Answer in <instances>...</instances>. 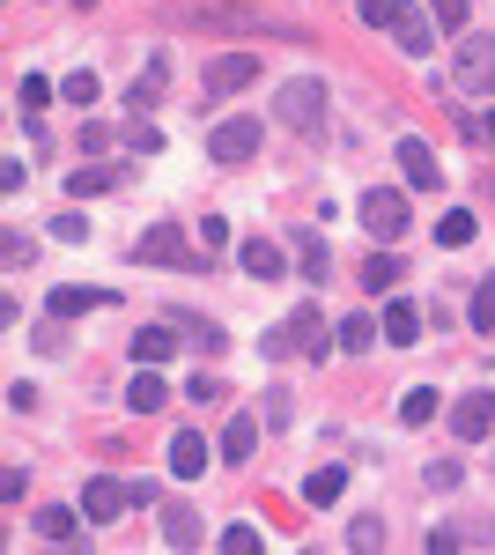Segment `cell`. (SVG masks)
I'll list each match as a JSON object with an SVG mask.
<instances>
[{
	"mask_svg": "<svg viewBox=\"0 0 495 555\" xmlns=\"http://www.w3.org/2000/svg\"><path fill=\"white\" fill-rule=\"evenodd\" d=\"M274 119L296 133H318V119H326V82L318 75H296V82L274 89Z\"/></svg>",
	"mask_w": 495,
	"mask_h": 555,
	"instance_id": "1",
	"label": "cell"
},
{
	"mask_svg": "<svg viewBox=\"0 0 495 555\" xmlns=\"http://www.w3.org/2000/svg\"><path fill=\"white\" fill-rule=\"evenodd\" d=\"M296 348H311V356H326V348H340V341H326V319H318V304H296L289 319L266 334V356H296Z\"/></svg>",
	"mask_w": 495,
	"mask_h": 555,
	"instance_id": "2",
	"label": "cell"
},
{
	"mask_svg": "<svg viewBox=\"0 0 495 555\" xmlns=\"http://www.w3.org/2000/svg\"><path fill=\"white\" fill-rule=\"evenodd\" d=\"M266 75V60L259 52H222V60H207V75H200V96L214 104V96H237V89H251Z\"/></svg>",
	"mask_w": 495,
	"mask_h": 555,
	"instance_id": "3",
	"label": "cell"
},
{
	"mask_svg": "<svg viewBox=\"0 0 495 555\" xmlns=\"http://www.w3.org/2000/svg\"><path fill=\"white\" fill-rule=\"evenodd\" d=\"M133 259H141V267H185V274H193V267H207V253H193V245H185L170 222L141 230V237H133Z\"/></svg>",
	"mask_w": 495,
	"mask_h": 555,
	"instance_id": "4",
	"label": "cell"
},
{
	"mask_svg": "<svg viewBox=\"0 0 495 555\" xmlns=\"http://www.w3.org/2000/svg\"><path fill=\"white\" fill-rule=\"evenodd\" d=\"M259 141H266V119H222V127H207V156L245 164V156H259Z\"/></svg>",
	"mask_w": 495,
	"mask_h": 555,
	"instance_id": "5",
	"label": "cell"
},
{
	"mask_svg": "<svg viewBox=\"0 0 495 555\" xmlns=\"http://www.w3.org/2000/svg\"><path fill=\"white\" fill-rule=\"evenodd\" d=\"M363 230H370V237H400V230H407V193L370 185V193H363Z\"/></svg>",
	"mask_w": 495,
	"mask_h": 555,
	"instance_id": "6",
	"label": "cell"
},
{
	"mask_svg": "<svg viewBox=\"0 0 495 555\" xmlns=\"http://www.w3.org/2000/svg\"><path fill=\"white\" fill-rule=\"evenodd\" d=\"M452 82L458 89H495V38H466V44H458Z\"/></svg>",
	"mask_w": 495,
	"mask_h": 555,
	"instance_id": "7",
	"label": "cell"
},
{
	"mask_svg": "<svg viewBox=\"0 0 495 555\" xmlns=\"http://www.w3.org/2000/svg\"><path fill=\"white\" fill-rule=\"evenodd\" d=\"M133 496H126V481H112V474H89V489H82V518L89 526H104V518H119Z\"/></svg>",
	"mask_w": 495,
	"mask_h": 555,
	"instance_id": "8",
	"label": "cell"
},
{
	"mask_svg": "<svg viewBox=\"0 0 495 555\" xmlns=\"http://www.w3.org/2000/svg\"><path fill=\"white\" fill-rule=\"evenodd\" d=\"M489 429H495V392H466V400L452 408V437L473 444V437H489Z\"/></svg>",
	"mask_w": 495,
	"mask_h": 555,
	"instance_id": "9",
	"label": "cell"
},
{
	"mask_svg": "<svg viewBox=\"0 0 495 555\" xmlns=\"http://www.w3.org/2000/svg\"><path fill=\"white\" fill-rule=\"evenodd\" d=\"M400 178H407V185H421V193H437V185H444V171H437V156H429V141H400Z\"/></svg>",
	"mask_w": 495,
	"mask_h": 555,
	"instance_id": "10",
	"label": "cell"
},
{
	"mask_svg": "<svg viewBox=\"0 0 495 555\" xmlns=\"http://www.w3.org/2000/svg\"><path fill=\"white\" fill-rule=\"evenodd\" d=\"M44 304H52L60 319H82V311H104V304H119V297H112V289H89V282H60Z\"/></svg>",
	"mask_w": 495,
	"mask_h": 555,
	"instance_id": "11",
	"label": "cell"
},
{
	"mask_svg": "<svg viewBox=\"0 0 495 555\" xmlns=\"http://www.w3.org/2000/svg\"><path fill=\"white\" fill-rule=\"evenodd\" d=\"M164 82H170V67H164V60H148V67L126 82V112H156V104H164Z\"/></svg>",
	"mask_w": 495,
	"mask_h": 555,
	"instance_id": "12",
	"label": "cell"
},
{
	"mask_svg": "<svg viewBox=\"0 0 495 555\" xmlns=\"http://www.w3.org/2000/svg\"><path fill=\"white\" fill-rule=\"evenodd\" d=\"M30 526H38L52 548H82V512H60V504H44V512L30 518Z\"/></svg>",
	"mask_w": 495,
	"mask_h": 555,
	"instance_id": "13",
	"label": "cell"
},
{
	"mask_svg": "<svg viewBox=\"0 0 495 555\" xmlns=\"http://www.w3.org/2000/svg\"><path fill=\"white\" fill-rule=\"evenodd\" d=\"M170 474H185V481L207 474V437L200 429H178V437H170Z\"/></svg>",
	"mask_w": 495,
	"mask_h": 555,
	"instance_id": "14",
	"label": "cell"
},
{
	"mask_svg": "<svg viewBox=\"0 0 495 555\" xmlns=\"http://www.w3.org/2000/svg\"><path fill=\"white\" fill-rule=\"evenodd\" d=\"M237 259H245V274H251V282H282V267H289V253H282L274 237H251V245H245Z\"/></svg>",
	"mask_w": 495,
	"mask_h": 555,
	"instance_id": "15",
	"label": "cell"
},
{
	"mask_svg": "<svg viewBox=\"0 0 495 555\" xmlns=\"http://www.w3.org/2000/svg\"><path fill=\"white\" fill-rule=\"evenodd\" d=\"M112 185H126V164H82V171L67 178L75 201H96V193H112Z\"/></svg>",
	"mask_w": 495,
	"mask_h": 555,
	"instance_id": "16",
	"label": "cell"
},
{
	"mask_svg": "<svg viewBox=\"0 0 495 555\" xmlns=\"http://www.w3.org/2000/svg\"><path fill=\"white\" fill-rule=\"evenodd\" d=\"M251 452H259V415H230V429H222V460L245 467Z\"/></svg>",
	"mask_w": 495,
	"mask_h": 555,
	"instance_id": "17",
	"label": "cell"
},
{
	"mask_svg": "<svg viewBox=\"0 0 495 555\" xmlns=\"http://www.w3.org/2000/svg\"><path fill=\"white\" fill-rule=\"evenodd\" d=\"M170 400V385L156 378V371H148V363H141V371H133V385H126V408H133V415H156V408H164Z\"/></svg>",
	"mask_w": 495,
	"mask_h": 555,
	"instance_id": "18",
	"label": "cell"
},
{
	"mask_svg": "<svg viewBox=\"0 0 495 555\" xmlns=\"http://www.w3.org/2000/svg\"><path fill=\"white\" fill-rule=\"evenodd\" d=\"M385 341H392V348H414V341H421V311H414V304H400V297L385 304Z\"/></svg>",
	"mask_w": 495,
	"mask_h": 555,
	"instance_id": "19",
	"label": "cell"
},
{
	"mask_svg": "<svg viewBox=\"0 0 495 555\" xmlns=\"http://www.w3.org/2000/svg\"><path fill=\"white\" fill-rule=\"evenodd\" d=\"M392 38H400V52H414V60H429V44H437V23H429V15H400V23H392Z\"/></svg>",
	"mask_w": 495,
	"mask_h": 555,
	"instance_id": "20",
	"label": "cell"
},
{
	"mask_svg": "<svg viewBox=\"0 0 495 555\" xmlns=\"http://www.w3.org/2000/svg\"><path fill=\"white\" fill-rule=\"evenodd\" d=\"M170 348H178V319H164V326H141V334H133V356H141V363H148V371H156V363H164Z\"/></svg>",
	"mask_w": 495,
	"mask_h": 555,
	"instance_id": "21",
	"label": "cell"
},
{
	"mask_svg": "<svg viewBox=\"0 0 495 555\" xmlns=\"http://www.w3.org/2000/svg\"><path fill=\"white\" fill-rule=\"evenodd\" d=\"M164 541L170 548H200L207 533H200V518L185 512V504H164Z\"/></svg>",
	"mask_w": 495,
	"mask_h": 555,
	"instance_id": "22",
	"label": "cell"
},
{
	"mask_svg": "<svg viewBox=\"0 0 495 555\" xmlns=\"http://www.w3.org/2000/svg\"><path fill=\"white\" fill-rule=\"evenodd\" d=\"M340 489H348V474H340V467L303 474V504H318V512H326V504H340Z\"/></svg>",
	"mask_w": 495,
	"mask_h": 555,
	"instance_id": "23",
	"label": "cell"
},
{
	"mask_svg": "<svg viewBox=\"0 0 495 555\" xmlns=\"http://www.w3.org/2000/svg\"><path fill=\"white\" fill-rule=\"evenodd\" d=\"M170 319H178V334L200 348V356H214V348H222V326H214V319H193V311H170Z\"/></svg>",
	"mask_w": 495,
	"mask_h": 555,
	"instance_id": "24",
	"label": "cell"
},
{
	"mask_svg": "<svg viewBox=\"0 0 495 555\" xmlns=\"http://www.w3.org/2000/svg\"><path fill=\"white\" fill-rule=\"evenodd\" d=\"M437 408H444V400H437L429 385H414L407 400H400V423H407V429H421V423H437Z\"/></svg>",
	"mask_w": 495,
	"mask_h": 555,
	"instance_id": "25",
	"label": "cell"
},
{
	"mask_svg": "<svg viewBox=\"0 0 495 555\" xmlns=\"http://www.w3.org/2000/svg\"><path fill=\"white\" fill-rule=\"evenodd\" d=\"M392 282H400V259H392V253H370V259H363V289H370V297H385Z\"/></svg>",
	"mask_w": 495,
	"mask_h": 555,
	"instance_id": "26",
	"label": "cell"
},
{
	"mask_svg": "<svg viewBox=\"0 0 495 555\" xmlns=\"http://www.w3.org/2000/svg\"><path fill=\"white\" fill-rule=\"evenodd\" d=\"M333 341H340V348H377V319H370V311L340 319V326H333Z\"/></svg>",
	"mask_w": 495,
	"mask_h": 555,
	"instance_id": "27",
	"label": "cell"
},
{
	"mask_svg": "<svg viewBox=\"0 0 495 555\" xmlns=\"http://www.w3.org/2000/svg\"><path fill=\"white\" fill-rule=\"evenodd\" d=\"M473 230H481V222H473L466 208H452L444 222H437V237H444V253H458V245H473Z\"/></svg>",
	"mask_w": 495,
	"mask_h": 555,
	"instance_id": "28",
	"label": "cell"
},
{
	"mask_svg": "<svg viewBox=\"0 0 495 555\" xmlns=\"http://www.w3.org/2000/svg\"><path fill=\"white\" fill-rule=\"evenodd\" d=\"M52 96H60V89L44 82V75H23V82H15V104H23L30 119H38V112H44V104H52Z\"/></svg>",
	"mask_w": 495,
	"mask_h": 555,
	"instance_id": "29",
	"label": "cell"
},
{
	"mask_svg": "<svg viewBox=\"0 0 495 555\" xmlns=\"http://www.w3.org/2000/svg\"><path fill=\"white\" fill-rule=\"evenodd\" d=\"M355 15H363L370 30H392V23L407 15V0H355Z\"/></svg>",
	"mask_w": 495,
	"mask_h": 555,
	"instance_id": "30",
	"label": "cell"
},
{
	"mask_svg": "<svg viewBox=\"0 0 495 555\" xmlns=\"http://www.w3.org/2000/svg\"><path fill=\"white\" fill-rule=\"evenodd\" d=\"M466 319H473V334H495V274L473 289V311H466Z\"/></svg>",
	"mask_w": 495,
	"mask_h": 555,
	"instance_id": "31",
	"label": "cell"
},
{
	"mask_svg": "<svg viewBox=\"0 0 495 555\" xmlns=\"http://www.w3.org/2000/svg\"><path fill=\"white\" fill-rule=\"evenodd\" d=\"M296 267H303V282H326V274H333V259H326V245H318V237H303Z\"/></svg>",
	"mask_w": 495,
	"mask_h": 555,
	"instance_id": "32",
	"label": "cell"
},
{
	"mask_svg": "<svg viewBox=\"0 0 495 555\" xmlns=\"http://www.w3.org/2000/svg\"><path fill=\"white\" fill-rule=\"evenodd\" d=\"M466 8H473V0H429V23H437V30H466Z\"/></svg>",
	"mask_w": 495,
	"mask_h": 555,
	"instance_id": "33",
	"label": "cell"
},
{
	"mask_svg": "<svg viewBox=\"0 0 495 555\" xmlns=\"http://www.w3.org/2000/svg\"><path fill=\"white\" fill-rule=\"evenodd\" d=\"M348 548H385V518H355V526H348Z\"/></svg>",
	"mask_w": 495,
	"mask_h": 555,
	"instance_id": "34",
	"label": "cell"
},
{
	"mask_svg": "<svg viewBox=\"0 0 495 555\" xmlns=\"http://www.w3.org/2000/svg\"><path fill=\"white\" fill-rule=\"evenodd\" d=\"M96 89H104V82L82 67V75H67V82H60V96H67V104H96Z\"/></svg>",
	"mask_w": 495,
	"mask_h": 555,
	"instance_id": "35",
	"label": "cell"
},
{
	"mask_svg": "<svg viewBox=\"0 0 495 555\" xmlns=\"http://www.w3.org/2000/svg\"><path fill=\"white\" fill-rule=\"evenodd\" d=\"M421 481H429V489H458V481H466V467H458V460H429V474H421Z\"/></svg>",
	"mask_w": 495,
	"mask_h": 555,
	"instance_id": "36",
	"label": "cell"
},
{
	"mask_svg": "<svg viewBox=\"0 0 495 555\" xmlns=\"http://www.w3.org/2000/svg\"><path fill=\"white\" fill-rule=\"evenodd\" d=\"M38 348H44V356H60V348H67V319H60V311L38 326Z\"/></svg>",
	"mask_w": 495,
	"mask_h": 555,
	"instance_id": "37",
	"label": "cell"
},
{
	"mask_svg": "<svg viewBox=\"0 0 495 555\" xmlns=\"http://www.w3.org/2000/svg\"><path fill=\"white\" fill-rule=\"evenodd\" d=\"M200 237H207L200 253H207V259H214V253H222V245H230V222H222V215H207V222H200Z\"/></svg>",
	"mask_w": 495,
	"mask_h": 555,
	"instance_id": "38",
	"label": "cell"
},
{
	"mask_svg": "<svg viewBox=\"0 0 495 555\" xmlns=\"http://www.w3.org/2000/svg\"><path fill=\"white\" fill-rule=\"evenodd\" d=\"M0 237H8V245H0V259H8V267H23V259L38 253V245H30V237H23V230H0Z\"/></svg>",
	"mask_w": 495,
	"mask_h": 555,
	"instance_id": "39",
	"label": "cell"
},
{
	"mask_svg": "<svg viewBox=\"0 0 495 555\" xmlns=\"http://www.w3.org/2000/svg\"><path fill=\"white\" fill-rule=\"evenodd\" d=\"M222 548H230V555H251V548H259V526H230V533H222Z\"/></svg>",
	"mask_w": 495,
	"mask_h": 555,
	"instance_id": "40",
	"label": "cell"
},
{
	"mask_svg": "<svg viewBox=\"0 0 495 555\" xmlns=\"http://www.w3.org/2000/svg\"><path fill=\"white\" fill-rule=\"evenodd\" d=\"M8 408H15V415H38V385H30V378L8 385Z\"/></svg>",
	"mask_w": 495,
	"mask_h": 555,
	"instance_id": "41",
	"label": "cell"
},
{
	"mask_svg": "<svg viewBox=\"0 0 495 555\" xmlns=\"http://www.w3.org/2000/svg\"><path fill=\"white\" fill-rule=\"evenodd\" d=\"M52 237H67V245H82V237H89V222H82V215H52Z\"/></svg>",
	"mask_w": 495,
	"mask_h": 555,
	"instance_id": "42",
	"label": "cell"
},
{
	"mask_svg": "<svg viewBox=\"0 0 495 555\" xmlns=\"http://www.w3.org/2000/svg\"><path fill=\"white\" fill-rule=\"evenodd\" d=\"M126 496H133V504H141V512H148V504H164V489H156V481H148V474H141V481H126Z\"/></svg>",
	"mask_w": 495,
	"mask_h": 555,
	"instance_id": "43",
	"label": "cell"
},
{
	"mask_svg": "<svg viewBox=\"0 0 495 555\" xmlns=\"http://www.w3.org/2000/svg\"><path fill=\"white\" fill-rule=\"evenodd\" d=\"M259 415H266V429H282V423H289V392H266V408H259Z\"/></svg>",
	"mask_w": 495,
	"mask_h": 555,
	"instance_id": "44",
	"label": "cell"
},
{
	"mask_svg": "<svg viewBox=\"0 0 495 555\" xmlns=\"http://www.w3.org/2000/svg\"><path fill=\"white\" fill-rule=\"evenodd\" d=\"M23 489H30V481H23V467L0 474V504H23Z\"/></svg>",
	"mask_w": 495,
	"mask_h": 555,
	"instance_id": "45",
	"label": "cell"
},
{
	"mask_svg": "<svg viewBox=\"0 0 495 555\" xmlns=\"http://www.w3.org/2000/svg\"><path fill=\"white\" fill-rule=\"evenodd\" d=\"M185 392H193V400H200V408H207V400H222V378H207V371H200V378L185 385Z\"/></svg>",
	"mask_w": 495,
	"mask_h": 555,
	"instance_id": "46",
	"label": "cell"
},
{
	"mask_svg": "<svg viewBox=\"0 0 495 555\" xmlns=\"http://www.w3.org/2000/svg\"><path fill=\"white\" fill-rule=\"evenodd\" d=\"M481 133H495V112H489V119H481Z\"/></svg>",
	"mask_w": 495,
	"mask_h": 555,
	"instance_id": "47",
	"label": "cell"
},
{
	"mask_svg": "<svg viewBox=\"0 0 495 555\" xmlns=\"http://www.w3.org/2000/svg\"><path fill=\"white\" fill-rule=\"evenodd\" d=\"M489 208H495V178H489Z\"/></svg>",
	"mask_w": 495,
	"mask_h": 555,
	"instance_id": "48",
	"label": "cell"
},
{
	"mask_svg": "<svg viewBox=\"0 0 495 555\" xmlns=\"http://www.w3.org/2000/svg\"><path fill=\"white\" fill-rule=\"evenodd\" d=\"M82 8H89V0H82Z\"/></svg>",
	"mask_w": 495,
	"mask_h": 555,
	"instance_id": "49",
	"label": "cell"
}]
</instances>
